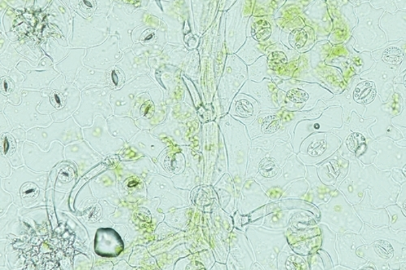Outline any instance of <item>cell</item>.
Masks as SVG:
<instances>
[{
  "label": "cell",
  "instance_id": "cell-58",
  "mask_svg": "<svg viewBox=\"0 0 406 270\" xmlns=\"http://www.w3.org/2000/svg\"><path fill=\"white\" fill-rule=\"evenodd\" d=\"M377 270L376 265H374L372 262H370V261H368V263H366L363 267H361L359 270Z\"/></svg>",
  "mask_w": 406,
  "mask_h": 270
},
{
  "label": "cell",
  "instance_id": "cell-57",
  "mask_svg": "<svg viewBox=\"0 0 406 270\" xmlns=\"http://www.w3.org/2000/svg\"><path fill=\"white\" fill-rule=\"evenodd\" d=\"M10 45V42L8 41V40L5 37H3V35L2 33L1 34V47H0V51H1V54H3V53L6 51V49Z\"/></svg>",
  "mask_w": 406,
  "mask_h": 270
},
{
  "label": "cell",
  "instance_id": "cell-53",
  "mask_svg": "<svg viewBox=\"0 0 406 270\" xmlns=\"http://www.w3.org/2000/svg\"><path fill=\"white\" fill-rule=\"evenodd\" d=\"M392 178L394 179L395 182L400 185L406 182V178L403 174V170L397 169V168L392 170Z\"/></svg>",
  "mask_w": 406,
  "mask_h": 270
},
{
  "label": "cell",
  "instance_id": "cell-20",
  "mask_svg": "<svg viewBox=\"0 0 406 270\" xmlns=\"http://www.w3.org/2000/svg\"><path fill=\"white\" fill-rule=\"evenodd\" d=\"M307 180L309 184L307 200L317 207L329 202L337 188L333 186L326 185L322 182L316 167L309 165L307 167Z\"/></svg>",
  "mask_w": 406,
  "mask_h": 270
},
{
  "label": "cell",
  "instance_id": "cell-59",
  "mask_svg": "<svg viewBox=\"0 0 406 270\" xmlns=\"http://www.w3.org/2000/svg\"><path fill=\"white\" fill-rule=\"evenodd\" d=\"M333 269H335V270H352L350 268L344 267V265H335V267H334Z\"/></svg>",
  "mask_w": 406,
  "mask_h": 270
},
{
  "label": "cell",
  "instance_id": "cell-47",
  "mask_svg": "<svg viewBox=\"0 0 406 270\" xmlns=\"http://www.w3.org/2000/svg\"><path fill=\"white\" fill-rule=\"evenodd\" d=\"M16 90V84L14 79L11 77L6 76L1 78V91L2 94L8 95L12 94Z\"/></svg>",
  "mask_w": 406,
  "mask_h": 270
},
{
  "label": "cell",
  "instance_id": "cell-29",
  "mask_svg": "<svg viewBox=\"0 0 406 270\" xmlns=\"http://www.w3.org/2000/svg\"><path fill=\"white\" fill-rule=\"evenodd\" d=\"M304 174H306V168L298 160L297 158L295 159V157H292L286 163L279 178L263 183V186L265 190L267 188H282L291 180L303 177Z\"/></svg>",
  "mask_w": 406,
  "mask_h": 270
},
{
  "label": "cell",
  "instance_id": "cell-32",
  "mask_svg": "<svg viewBox=\"0 0 406 270\" xmlns=\"http://www.w3.org/2000/svg\"><path fill=\"white\" fill-rule=\"evenodd\" d=\"M377 95L376 84L372 81H359L353 92V97L356 103L363 106L373 103Z\"/></svg>",
  "mask_w": 406,
  "mask_h": 270
},
{
  "label": "cell",
  "instance_id": "cell-1",
  "mask_svg": "<svg viewBox=\"0 0 406 270\" xmlns=\"http://www.w3.org/2000/svg\"><path fill=\"white\" fill-rule=\"evenodd\" d=\"M319 224H324L335 233H360L363 223L357 214L354 206L337 189L329 202L322 204Z\"/></svg>",
  "mask_w": 406,
  "mask_h": 270
},
{
  "label": "cell",
  "instance_id": "cell-34",
  "mask_svg": "<svg viewBox=\"0 0 406 270\" xmlns=\"http://www.w3.org/2000/svg\"><path fill=\"white\" fill-rule=\"evenodd\" d=\"M12 45L14 47L17 52L24 56L25 60L34 66L36 65L44 56L41 46H38L35 42L21 41L13 42Z\"/></svg>",
  "mask_w": 406,
  "mask_h": 270
},
{
  "label": "cell",
  "instance_id": "cell-52",
  "mask_svg": "<svg viewBox=\"0 0 406 270\" xmlns=\"http://www.w3.org/2000/svg\"><path fill=\"white\" fill-rule=\"evenodd\" d=\"M321 256L322 259L324 260V269H333L334 264L330 255L326 251L320 249L317 251Z\"/></svg>",
  "mask_w": 406,
  "mask_h": 270
},
{
  "label": "cell",
  "instance_id": "cell-30",
  "mask_svg": "<svg viewBox=\"0 0 406 270\" xmlns=\"http://www.w3.org/2000/svg\"><path fill=\"white\" fill-rule=\"evenodd\" d=\"M154 86L156 85H154L151 77L147 76V75H143V76L132 79V82L123 86L121 90L114 92L112 97H117L118 99H121L122 104H125L129 108L132 99L139 91H143L147 88Z\"/></svg>",
  "mask_w": 406,
  "mask_h": 270
},
{
  "label": "cell",
  "instance_id": "cell-46",
  "mask_svg": "<svg viewBox=\"0 0 406 270\" xmlns=\"http://www.w3.org/2000/svg\"><path fill=\"white\" fill-rule=\"evenodd\" d=\"M307 262L310 269H325L324 260L322 259L319 252L315 251L310 254L307 258Z\"/></svg>",
  "mask_w": 406,
  "mask_h": 270
},
{
  "label": "cell",
  "instance_id": "cell-43",
  "mask_svg": "<svg viewBox=\"0 0 406 270\" xmlns=\"http://www.w3.org/2000/svg\"><path fill=\"white\" fill-rule=\"evenodd\" d=\"M280 121L276 116H267L263 119L261 130L263 134H273L279 128Z\"/></svg>",
  "mask_w": 406,
  "mask_h": 270
},
{
  "label": "cell",
  "instance_id": "cell-62",
  "mask_svg": "<svg viewBox=\"0 0 406 270\" xmlns=\"http://www.w3.org/2000/svg\"><path fill=\"white\" fill-rule=\"evenodd\" d=\"M400 270H406V262H404L401 265Z\"/></svg>",
  "mask_w": 406,
  "mask_h": 270
},
{
  "label": "cell",
  "instance_id": "cell-17",
  "mask_svg": "<svg viewBox=\"0 0 406 270\" xmlns=\"http://www.w3.org/2000/svg\"><path fill=\"white\" fill-rule=\"evenodd\" d=\"M80 127L75 125L73 119L62 123H54L47 128H35L28 132L29 139L37 143L47 146L53 139L70 141L79 139Z\"/></svg>",
  "mask_w": 406,
  "mask_h": 270
},
{
  "label": "cell",
  "instance_id": "cell-24",
  "mask_svg": "<svg viewBox=\"0 0 406 270\" xmlns=\"http://www.w3.org/2000/svg\"><path fill=\"white\" fill-rule=\"evenodd\" d=\"M86 54V48H71L69 55L55 64V69L64 75L68 84H71L76 79L79 71L84 66L83 60Z\"/></svg>",
  "mask_w": 406,
  "mask_h": 270
},
{
  "label": "cell",
  "instance_id": "cell-49",
  "mask_svg": "<svg viewBox=\"0 0 406 270\" xmlns=\"http://www.w3.org/2000/svg\"><path fill=\"white\" fill-rule=\"evenodd\" d=\"M392 122L396 127H406V99H404L403 110L398 116L392 119Z\"/></svg>",
  "mask_w": 406,
  "mask_h": 270
},
{
  "label": "cell",
  "instance_id": "cell-15",
  "mask_svg": "<svg viewBox=\"0 0 406 270\" xmlns=\"http://www.w3.org/2000/svg\"><path fill=\"white\" fill-rule=\"evenodd\" d=\"M363 169V163L357 158L352 159L350 161V171L337 188L352 205L363 200L365 193L368 189Z\"/></svg>",
  "mask_w": 406,
  "mask_h": 270
},
{
  "label": "cell",
  "instance_id": "cell-5",
  "mask_svg": "<svg viewBox=\"0 0 406 270\" xmlns=\"http://www.w3.org/2000/svg\"><path fill=\"white\" fill-rule=\"evenodd\" d=\"M363 175L374 206L387 207L396 203L401 185L392 178V171H381L374 164H363Z\"/></svg>",
  "mask_w": 406,
  "mask_h": 270
},
{
  "label": "cell",
  "instance_id": "cell-42",
  "mask_svg": "<svg viewBox=\"0 0 406 270\" xmlns=\"http://www.w3.org/2000/svg\"><path fill=\"white\" fill-rule=\"evenodd\" d=\"M48 99L49 103L54 110H62L67 104V99L63 93L60 90H51Z\"/></svg>",
  "mask_w": 406,
  "mask_h": 270
},
{
  "label": "cell",
  "instance_id": "cell-19",
  "mask_svg": "<svg viewBox=\"0 0 406 270\" xmlns=\"http://www.w3.org/2000/svg\"><path fill=\"white\" fill-rule=\"evenodd\" d=\"M353 206L363 223L374 228L390 227V214L386 207L374 206L369 189L366 190L363 200Z\"/></svg>",
  "mask_w": 406,
  "mask_h": 270
},
{
  "label": "cell",
  "instance_id": "cell-48",
  "mask_svg": "<svg viewBox=\"0 0 406 270\" xmlns=\"http://www.w3.org/2000/svg\"><path fill=\"white\" fill-rule=\"evenodd\" d=\"M38 188L36 185L31 183H26L21 189L22 197L24 198H34L38 196Z\"/></svg>",
  "mask_w": 406,
  "mask_h": 270
},
{
  "label": "cell",
  "instance_id": "cell-12",
  "mask_svg": "<svg viewBox=\"0 0 406 270\" xmlns=\"http://www.w3.org/2000/svg\"><path fill=\"white\" fill-rule=\"evenodd\" d=\"M109 88H91L83 92L81 109L76 114L78 123L82 125H90L95 114H102L107 117L112 114L111 106L108 103Z\"/></svg>",
  "mask_w": 406,
  "mask_h": 270
},
{
  "label": "cell",
  "instance_id": "cell-45",
  "mask_svg": "<svg viewBox=\"0 0 406 270\" xmlns=\"http://www.w3.org/2000/svg\"><path fill=\"white\" fill-rule=\"evenodd\" d=\"M77 5L79 10L84 15L89 16L96 10L95 0H78Z\"/></svg>",
  "mask_w": 406,
  "mask_h": 270
},
{
  "label": "cell",
  "instance_id": "cell-50",
  "mask_svg": "<svg viewBox=\"0 0 406 270\" xmlns=\"http://www.w3.org/2000/svg\"><path fill=\"white\" fill-rule=\"evenodd\" d=\"M140 113L143 117L151 119L154 113V105L152 101H148L140 106Z\"/></svg>",
  "mask_w": 406,
  "mask_h": 270
},
{
  "label": "cell",
  "instance_id": "cell-9",
  "mask_svg": "<svg viewBox=\"0 0 406 270\" xmlns=\"http://www.w3.org/2000/svg\"><path fill=\"white\" fill-rule=\"evenodd\" d=\"M123 51L120 47V39L111 35L99 46L86 49L84 65L99 70L108 71L122 59Z\"/></svg>",
  "mask_w": 406,
  "mask_h": 270
},
{
  "label": "cell",
  "instance_id": "cell-16",
  "mask_svg": "<svg viewBox=\"0 0 406 270\" xmlns=\"http://www.w3.org/2000/svg\"><path fill=\"white\" fill-rule=\"evenodd\" d=\"M302 134L298 135L297 139L294 141V146L296 152L298 151L300 143L304 140L308 135L317 132H329L342 127L344 125L343 121V109L342 106H331L328 110L322 114L320 118H317L315 121H304L302 123Z\"/></svg>",
  "mask_w": 406,
  "mask_h": 270
},
{
  "label": "cell",
  "instance_id": "cell-35",
  "mask_svg": "<svg viewBox=\"0 0 406 270\" xmlns=\"http://www.w3.org/2000/svg\"><path fill=\"white\" fill-rule=\"evenodd\" d=\"M41 47L45 54L54 61L55 64L59 63L69 55L71 47H64L58 41L50 37L42 43Z\"/></svg>",
  "mask_w": 406,
  "mask_h": 270
},
{
  "label": "cell",
  "instance_id": "cell-44",
  "mask_svg": "<svg viewBox=\"0 0 406 270\" xmlns=\"http://www.w3.org/2000/svg\"><path fill=\"white\" fill-rule=\"evenodd\" d=\"M1 140V147L3 154L7 155V156H11V155L15 152L16 149V143L15 139L13 138L12 136L10 134H4L2 136Z\"/></svg>",
  "mask_w": 406,
  "mask_h": 270
},
{
  "label": "cell",
  "instance_id": "cell-31",
  "mask_svg": "<svg viewBox=\"0 0 406 270\" xmlns=\"http://www.w3.org/2000/svg\"><path fill=\"white\" fill-rule=\"evenodd\" d=\"M75 85L80 90L93 85H108L107 71L96 69L84 65L79 71Z\"/></svg>",
  "mask_w": 406,
  "mask_h": 270
},
{
  "label": "cell",
  "instance_id": "cell-21",
  "mask_svg": "<svg viewBox=\"0 0 406 270\" xmlns=\"http://www.w3.org/2000/svg\"><path fill=\"white\" fill-rule=\"evenodd\" d=\"M396 73L390 69V66H383V72L379 70L377 65L372 72L361 75V79H370L376 84L377 94L383 103H387L395 94V77Z\"/></svg>",
  "mask_w": 406,
  "mask_h": 270
},
{
  "label": "cell",
  "instance_id": "cell-27",
  "mask_svg": "<svg viewBox=\"0 0 406 270\" xmlns=\"http://www.w3.org/2000/svg\"><path fill=\"white\" fill-rule=\"evenodd\" d=\"M123 245L119 234L112 229H101L96 234L95 251L103 256H117Z\"/></svg>",
  "mask_w": 406,
  "mask_h": 270
},
{
  "label": "cell",
  "instance_id": "cell-40",
  "mask_svg": "<svg viewBox=\"0 0 406 270\" xmlns=\"http://www.w3.org/2000/svg\"><path fill=\"white\" fill-rule=\"evenodd\" d=\"M234 110L237 116L241 118L252 117L254 110L253 104H251L249 99H240L237 101V103L233 106Z\"/></svg>",
  "mask_w": 406,
  "mask_h": 270
},
{
  "label": "cell",
  "instance_id": "cell-3",
  "mask_svg": "<svg viewBox=\"0 0 406 270\" xmlns=\"http://www.w3.org/2000/svg\"><path fill=\"white\" fill-rule=\"evenodd\" d=\"M357 254L372 262L377 270L400 269L406 262V245L396 241H377L359 247Z\"/></svg>",
  "mask_w": 406,
  "mask_h": 270
},
{
  "label": "cell",
  "instance_id": "cell-10",
  "mask_svg": "<svg viewBox=\"0 0 406 270\" xmlns=\"http://www.w3.org/2000/svg\"><path fill=\"white\" fill-rule=\"evenodd\" d=\"M377 153L373 164L381 171L403 169L406 165V146H401L390 137H382L370 144Z\"/></svg>",
  "mask_w": 406,
  "mask_h": 270
},
{
  "label": "cell",
  "instance_id": "cell-8",
  "mask_svg": "<svg viewBox=\"0 0 406 270\" xmlns=\"http://www.w3.org/2000/svg\"><path fill=\"white\" fill-rule=\"evenodd\" d=\"M247 234L250 242L263 243L265 247L254 251L256 259L263 265V269H277V254L282 246L286 243V238L283 232H271L269 234L268 241H266V230L250 227L247 229Z\"/></svg>",
  "mask_w": 406,
  "mask_h": 270
},
{
  "label": "cell",
  "instance_id": "cell-36",
  "mask_svg": "<svg viewBox=\"0 0 406 270\" xmlns=\"http://www.w3.org/2000/svg\"><path fill=\"white\" fill-rule=\"evenodd\" d=\"M319 225L322 231V238H323V241H322L321 249L328 252L331 256V258H332L333 261L334 267H335V265H339L337 251V249H335L337 233L333 232L332 230L328 227V225L320 223Z\"/></svg>",
  "mask_w": 406,
  "mask_h": 270
},
{
  "label": "cell",
  "instance_id": "cell-54",
  "mask_svg": "<svg viewBox=\"0 0 406 270\" xmlns=\"http://www.w3.org/2000/svg\"><path fill=\"white\" fill-rule=\"evenodd\" d=\"M394 88L395 92L398 93L403 97V99H406V73L403 77V82L396 83Z\"/></svg>",
  "mask_w": 406,
  "mask_h": 270
},
{
  "label": "cell",
  "instance_id": "cell-28",
  "mask_svg": "<svg viewBox=\"0 0 406 270\" xmlns=\"http://www.w3.org/2000/svg\"><path fill=\"white\" fill-rule=\"evenodd\" d=\"M366 245H370L379 240H388L398 241L406 245V232L395 231L390 227L374 228L366 223H363L359 233Z\"/></svg>",
  "mask_w": 406,
  "mask_h": 270
},
{
  "label": "cell",
  "instance_id": "cell-61",
  "mask_svg": "<svg viewBox=\"0 0 406 270\" xmlns=\"http://www.w3.org/2000/svg\"><path fill=\"white\" fill-rule=\"evenodd\" d=\"M396 143L398 144L401 146H406V140L405 139H403V140L396 141Z\"/></svg>",
  "mask_w": 406,
  "mask_h": 270
},
{
  "label": "cell",
  "instance_id": "cell-56",
  "mask_svg": "<svg viewBox=\"0 0 406 270\" xmlns=\"http://www.w3.org/2000/svg\"><path fill=\"white\" fill-rule=\"evenodd\" d=\"M237 0H219V11L227 12Z\"/></svg>",
  "mask_w": 406,
  "mask_h": 270
},
{
  "label": "cell",
  "instance_id": "cell-11",
  "mask_svg": "<svg viewBox=\"0 0 406 270\" xmlns=\"http://www.w3.org/2000/svg\"><path fill=\"white\" fill-rule=\"evenodd\" d=\"M54 61L49 56H44L35 66L28 60H22L16 66V69L25 76L23 83L24 88H43L49 86L60 73L55 67Z\"/></svg>",
  "mask_w": 406,
  "mask_h": 270
},
{
  "label": "cell",
  "instance_id": "cell-60",
  "mask_svg": "<svg viewBox=\"0 0 406 270\" xmlns=\"http://www.w3.org/2000/svg\"><path fill=\"white\" fill-rule=\"evenodd\" d=\"M399 128V130L401 132V134L403 135L404 139L406 140V127H397Z\"/></svg>",
  "mask_w": 406,
  "mask_h": 270
},
{
  "label": "cell",
  "instance_id": "cell-6",
  "mask_svg": "<svg viewBox=\"0 0 406 270\" xmlns=\"http://www.w3.org/2000/svg\"><path fill=\"white\" fill-rule=\"evenodd\" d=\"M108 30L104 16H95L91 21H83L76 15L73 35L69 40L72 48H90L99 46L107 40Z\"/></svg>",
  "mask_w": 406,
  "mask_h": 270
},
{
  "label": "cell",
  "instance_id": "cell-7",
  "mask_svg": "<svg viewBox=\"0 0 406 270\" xmlns=\"http://www.w3.org/2000/svg\"><path fill=\"white\" fill-rule=\"evenodd\" d=\"M342 140L334 134H316L304 141L298 155L307 165H319L341 147Z\"/></svg>",
  "mask_w": 406,
  "mask_h": 270
},
{
  "label": "cell",
  "instance_id": "cell-38",
  "mask_svg": "<svg viewBox=\"0 0 406 270\" xmlns=\"http://www.w3.org/2000/svg\"><path fill=\"white\" fill-rule=\"evenodd\" d=\"M24 56H22L20 53L17 52L14 47L10 44L6 49V51L1 54V60L0 63L3 68L11 71L15 69L21 61L25 60Z\"/></svg>",
  "mask_w": 406,
  "mask_h": 270
},
{
  "label": "cell",
  "instance_id": "cell-14",
  "mask_svg": "<svg viewBox=\"0 0 406 270\" xmlns=\"http://www.w3.org/2000/svg\"><path fill=\"white\" fill-rule=\"evenodd\" d=\"M40 93L27 92L24 96L23 105L14 108L12 106H8L6 109V114L11 118L12 122L19 123L20 125H25L26 128L33 127L35 125H47L51 122V119L48 116H41L35 110L37 104L40 101Z\"/></svg>",
  "mask_w": 406,
  "mask_h": 270
},
{
  "label": "cell",
  "instance_id": "cell-18",
  "mask_svg": "<svg viewBox=\"0 0 406 270\" xmlns=\"http://www.w3.org/2000/svg\"><path fill=\"white\" fill-rule=\"evenodd\" d=\"M317 169L322 182L338 188L350 171V161L337 151L318 165Z\"/></svg>",
  "mask_w": 406,
  "mask_h": 270
},
{
  "label": "cell",
  "instance_id": "cell-22",
  "mask_svg": "<svg viewBox=\"0 0 406 270\" xmlns=\"http://www.w3.org/2000/svg\"><path fill=\"white\" fill-rule=\"evenodd\" d=\"M126 74V81L151 73L149 58L134 54L132 48L123 51L122 59L116 64Z\"/></svg>",
  "mask_w": 406,
  "mask_h": 270
},
{
  "label": "cell",
  "instance_id": "cell-41",
  "mask_svg": "<svg viewBox=\"0 0 406 270\" xmlns=\"http://www.w3.org/2000/svg\"><path fill=\"white\" fill-rule=\"evenodd\" d=\"M383 58L388 64L398 66L403 59V50L400 47L392 45L386 49Z\"/></svg>",
  "mask_w": 406,
  "mask_h": 270
},
{
  "label": "cell",
  "instance_id": "cell-63",
  "mask_svg": "<svg viewBox=\"0 0 406 270\" xmlns=\"http://www.w3.org/2000/svg\"><path fill=\"white\" fill-rule=\"evenodd\" d=\"M401 170H403V174H404V175L405 176V178H406V165Z\"/></svg>",
  "mask_w": 406,
  "mask_h": 270
},
{
  "label": "cell",
  "instance_id": "cell-23",
  "mask_svg": "<svg viewBox=\"0 0 406 270\" xmlns=\"http://www.w3.org/2000/svg\"><path fill=\"white\" fill-rule=\"evenodd\" d=\"M194 24L198 29L208 27L219 10V0H191Z\"/></svg>",
  "mask_w": 406,
  "mask_h": 270
},
{
  "label": "cell",
  "instance_id": "cell-55",
  "mask_svg": "<svg viewBox=\"0 0 406 270\" xmlns=\"http://www.w3.org/2000/svg\"><path fill=\"white\" fill-rule=\"evenodd\" d=\"M73 178V173L71 171L65 168L63 171H61L59 175V179L63 183H68L71 181Z\"/></svg>",
  "mask_w": 406,
  "mask_h": 270
},
{
  "label": "cell",
  "instance_id": "cell-26",
  "mask_svg": "<svg viewBox=\"0 0 406 270\" xmlns=\"http://www.w3.org/2000/svg\"><path fill=\"white\" fill-rule=\"evenodd\" d=\"M359 81L360 78L354 79V81L350 83V86L342 95L335 97L333 99L324 101L328 106L339 105V106H342L343 109L344 123H346L348 121L353 112L359 114L360 116H363L366 106L357 103L354 99V97H353V92H354L355 87Z\"/></svg>",
  "mask_w": 406,
  "mask_h": 270
},
{
  "label": "cell",
  "instance_id": "cell-64",
  "mask_svg": "<svg viewBox=\"0 0 406 270\" xmlns=\"http://www.w3.org/2000/svg\"><path fill=\"white\" fill-rule=\"evenodd\" d=\"M254 265H255V267H258V265L257 264H255ZM257 268L259 269H263V268H259V267H257ZM251 269H254L255 268L254 267H251Z\"/></svg>",
  "mask_w": 406,
  "mask_h": 270
},
{
  "label": "cell",
  "instance_id": "cell-33",
  "mask_svg": "<svg viewBox=\"0 0 406 270\" xmlns=\"http://www.w3.org/2000/svg\"><path fill=\"white\" fill-rule=\"evenodd\" d=\"M278 267L280 269H308L309 267L306 264V261L298 255H296L287 245L283 250L280 254L279 258H278Z\"/></svg>",
  "mask_w": 406,
  "mask_h": 270
},
{
  "label": "cell",
  "instance_id": "cell-4",
  "mask_svg": "<svg viewBox=\"0 0 406 270\" xmlns=\"http://www.w3.org/2000/svg\"><path fill=\"white\" fill-rule=\"evenodd\" d=\"M333 132L342 140L341 147L337 151L343 158L348 161L357 158L364 165L373 164L377 155L370 147V144L376 140L373 136L352 131L346 123L341 127L334 128Z\"/></svg>",
  "mask_w": 406,
  "mask_h": 270
},
{
  "label": "cell",
  "instance_id": "cell-51",
  "mask_svg": "<svg viewBox=\"0 0 406 270\" xmlns=\"http://www.w3.org/2000/svg\"><path fill=\"white\" fill-rule=\"evenodd\" d=\"M396 204L400 206L406 216V182L401 185V192Z\"/></svg>",
  "mask_w": 406,
  "mask_h": 270
},
{
  "label": "cell",
  "instance_id": "cell-25",
  "mask_svg": "<svg viewBox=\"0 0 406 270\" xmlns=\"http://www.w3.org/2000/svg\"><path fill=\"white\" fill-rule=\"evenodd\" d=\"M110 22H111V24H110V26H111L110 34L117 35L119 39H120L121 50L123 51L127 49L132 48L134 44V40L132 38V31L142 21L126 16L121 12V19H119L118 16L117 19L112 17Z\"/></svg>",
  "mask_w": 406,
  "mask_h": 270
},
{
  "label": "cell",
  "instance_id": "cell-39",
  "mask_svg": "<svg viewBox=\"0 0 406 270\" xmlns=\"http://www.w3.org/2000/svg\"><path fill=\"white\" fill-rule=\"evenodd\" d=\"M108 85L112 88H120L126 82V74L121 69L115 65L107 71Z\"/></svg>",
  "mask_w": 406,
  "mask_h": 270
},
{
  "label": "cell",
  "instance_id": "cell-13",
  "mask_svg": "<svg viewBox=\"0 0 406 270\" xmlns=\"http://www.w3.org/2000/svg\"><path fill=\"white\" fill-rule=\"evenodd\" d=\"M366 245L359 233L347 232L337 234L335 249L337 251L339 265L350 268L352 270L359 269L368 260L357 255L359 247Z\"/></svg>",
  "mask_w": 406,
  "mask_h": 270
},
{
  "label": "cell",
  "instance_id": "cell-37",
  "mask_svg": "<svg viewBox=\"0 0 406 270\" xmlns=\"http://www.w3.org/2000/svg\"><path fill=\"white\" fill-rule=\"evenodd\" d=\"M388 214H390V227L395 231L406 232V216L403 214L400 206L397 204L386 207Z\"/></svg>",
  "mask_w": 406,
  "mask_h": 270
},
{
  "label": "cell",
  "instance_id": "cell-2",
  "mask_svg": "<svg viewBox=\"0 0 406 270\" xmlns=\"http://www.w3.org/2000/svg\"><path fill=\"white\" fill-rule=\"evenodd\" d=\"M403 105V97L395 92L387 103H383L381 97L377 95L373 103L366 106L363 117L376 119V122L370 128L374 139L382 137H390L395 141L404 139L399 128L392 122V119L401 112Z\"/></svg>",
  "mask_w": 406,
  "mask_h": 270
}]
</instances>
